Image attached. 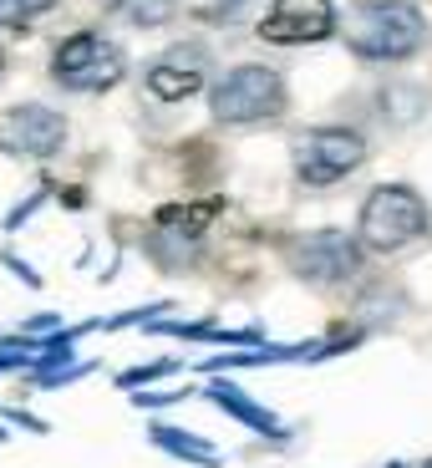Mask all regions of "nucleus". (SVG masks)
<instances>
[{
	"mask_svg": "<svg viewBox=\"0 0 432 468\" xmlns=\"http://www.w3.org/2000/svg\"><path fill=\"white\" fill-rule=\"evenodd\" d=\"M351 57L372 61V67H392V61H407L422 51L427 41V16L407 0H362L351 5L346 21H341Z\"/></svg>",
	"mask_w": 432,
	"mask_h": 468,
	"instance_id": "1",
	"label": "nucleus"
},
{
	"mask_svg": "<svg viewBox=\"0 0 432 468\" xmlns=\"http://www.w3.org/2000/svg\"><path fill=\"white\" fill-rule=\"evenodd\" d=\"M285 107H290L285 77L275 67H259V61L229 67L219 82L209 87V112H214L219 128H255V122H275Z\"/></svg>",
	"mask_w": 432,
	"mask_h": 468,
	"instance_id": "2",
	"label": "nucleus"
},
{
	"mask_svg": "<svg viewBox=\"0 0 432 468\" xmlns=\"http://www.w3.org/2000/svg\"><path fill=\"white\" fill-rule=\"evenodd\" d=\"M427 204H422L417 188L407 184H382L366 194L362 214H356V245L372 250V255H397L412 239L427 234Z\"/></svg>",
	"mask_w": 432,
	"mask_h": 468,
	"instance_id": "3",
	"label": "nucleus"
},
{
	"mask_svg": "<svg viewBox=\"0 0 432 468\" xmlns=\"http://www.w3.org/2000/svg\"><path fill=\"white\" fill-rule=\"evenodd\" d=\"M366 133L346 128V122H326V128H311L295 138V178L305 188H331V184H346L356 168L366 164Z\"/></svg>",
	"mask_w": 432,
	"mask_h": 468,
	"instance_id": "4",
	"label": "nucleus"
},
{
	"mask_svg": "<svg viewBox=\"0 0 432 468\" xmlns=\"http://www.w3.org/2000/svg\"><path fill=\"white\" fill-rule=\"evenodd\" d=\"M128 77V51L102 31H71L51 57V82L67 92H107Z\"/></svg>",
	"mask_w": 432,
	"mask_h": 468,
	"instance_id": "5",
	"label": "nucleus"
},
{
	"mask_svg": "<svg viewBox=\"0 0 432 468\" xmlns=\"http://www.w3.org/2000/svg\"><path fill=\"white\" fill-rule=\"evenodd\" d=\"M366 250L341 229H311V234H295L285 260H290V275L316 291H336V285L356 281Z\"/></svg>",
	"mask_w": 432,
	"mask_h": 468,
	"instance_id": "6",
	"label": "nucleus"
},
{
	"mask_svg": "<svg viewBox=\"0 0 432 468\" xmlns=\"http://www.w3.org/2000/svg\"><path fill=\"white\" fill-rule=\"evenodd\" d=\"M209 71H214L209 47L178 41V47H163L148 67H142V87H148V97H158V102H184V97H194L199 87H209Z\"/></svg>",
	"mask_w": 432,
	"mask_h": 468,
	"instance_id": "7",
	"label": "nucleus"
},
{
	"mask_svg": "<svg viewBox=\"0 0 432 468\" xmlns=\"http://www.w3.org/2000/svg\"><path fill=\"white\" fill-rule=\"evenodd\" d=\"M0 148L16 158H57L67 148V117L41 102H16L0 112Z\"/></svg>",
	"mask_w": 432,
	"mask_h": 468,
	"instance_id": "8",
	"label": "nucleus"
},
{
	"mask_svg": "<svg viewBox=\"0 0 432 468\" xmlns=\"http://www.w3.org/2000/svg\"><path fill=\"white\" fill-rule=\"evenodd\" d=\"M341 31L336 0H275L259 21V36L275 47H305V41H326Z\"/></svg>",
	"mask_w": 432,
	"mask_h": 468,
	"instance_id": "9",
	"label": "nucleus"
},
{
	"mask_svg": "<svg viewBox=\"0 0 432 468\" xmlns=\"http://www.w3.org/2000/svg\"><path fill=\"white\" fill-rule=\"evenodd\" d=\"M376 107H382V117L392 122V128H412V122L427 112V87H417V82H386L382 92H376Z\"/></svg>",
	"mask_w": 432,
	"mask_h": 468,
	"instance_id": "10",
	"label": "nucleus"
},
{
	"mask_svg": "<svg viewBox=\"0 0 432 468\" xmlns=\"http://www.w3.org/2000/svg\"><path fill=\"white\" fill-rule=\"evenodd\" d=\"M107 16H117L122 26H138V31H153L178 16V0H107Z\"/></svg>",
	"mask_w": 432,
	"mask_h": 468,
	"instance_id": "11",
	"label": "nucleus"
},
{
	"mask_svg": "<svg viewBox=\"0 0 432 468\" xmlns=\"http://www.w3.org/2000/svg\"><path fill=\"white\" fill-rule=\"evenodd\" d=\"M153 438H158L163 448H174L178 458H188V463H214V448L199 443L194 433H178V428H153Z\"/></svg>",
	"mask_w": 432,
	"mask_h": 468,
	"instance_id": "12",
	"label": "nucleus"
},
{
	"mask_svg": "<svg viewBox=\"0 0 432 468\" xmlns=\"http://www.w3.org/2000/svg\"><path fill=\"white\" fill-rule=\"evenodd\" d=\"M61 0H0V26H31L41 16H51Z\"/></svg>",
	"mask_w": 432,
	"mask_h": 468,
	"instance_id": "13",
	"label": "nucleus"
},
{
	"mask_svg": "<svg viewBox=\"0 0 432 468\" xmlns=\"http://www.w3.org/2000/svg\"><path fill=\"white\" fill-rule=\"evenodd\" d=\"M214 398H219L224 408L234 412V418H245V422H255L259 433H275V418H269V412H259L255 402H245V398H239V392H229V387H219V392H214Z\"/></svg>",
	"mask_w": 432,
	"mask_h": 468,
	"instance_id": "14",
	"label": "nucleus"
},
{
	"mask_svg": "<svg viewBox=\"0 0 432 468\" xmlns=\"http://www.w3.org/2000/svg\"><path fill=\"white\" fill-rule=\"evenodd\" d=\"M0 71H5V51H0Z\"/></svg>",
	"mask_w": 432,
	"mask_h": 468,
	"instance_id": "15",
	"label": "nucleus"
}]
</instances>
